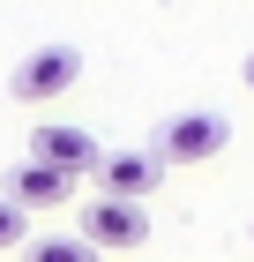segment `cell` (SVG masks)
Listing matches in <instances>:
<instances>
[{
  "instance_id": "6da1fadb",
  "label": "cell",
  "mask_w": 254,
  "mask_h": 262,
  "mask_svg": "<svg viewBox=\"0 0 254 262\" xmlns=\"http://www.w3.org/2000/svg\"><path fill=\"white\" fill-rule=\"evenodd\" d=\"M82 82V53L75 45H38V53H22V68L8 75V98L15 105H53V98H67Z\"/></svg>"
},
{
  "instance_id": "7a4b0ae2",
  "label": "cell",
  "mask_w": 254,
  "mask_h": 262,
  "mask_svg": "<svg viewBox=\"0 0 254 262\" xmlns=\"http://www.w3.org/2000/svg\"><path fill=\"white\" fill-rule=\"evenodd\" d=\"M224 142H232V120L224 113H172L150 150L165 165H210V158H224Z\"/></svg>"
},
{
  "instance_id": "3957f363",
  "label": "cell",
  "mask_w": 254,
  "mask_h": 262,
  "mask_svg": "<svg viewBox=\"0 0 254 262\" xmlns=\"http://www.w3.org/2000/svg\"><path fill=\"white\" fill-rule=\"evenodd\" d=\"M82 240L90 247H150V210L127 195H90L82 202Z\"/></svg>"
},
{
  "instance_id": "277c9868",
  "label": "cell",
  "mask_w": 254,
  "mask_h": 262,
  "mask_svg": "<svg viewBox=\"0 0 254 262\" xmlns=\"http://www.w3.org/2000/svg\"><path fill=\"white\" fill-rule=\"evenodd\" d=\"M30 158H45V165H60V172H75V180H90V172H105V150L90 127H67V120H45L38 135H30Z\"/></svg>"
},
{
  "instance_id": "5b68a950",
  "label": "cell",
  "mask_w": 254,
  "mask_h": 262,
  "mask_svg": "<svg viewBox=\"0 0 254 262\" xmlns=\"http://www.w3.org/2000/svg\"><path fill=\"white\" fill-rule=\"evenodd\" d=\"M75 187H82L75 172H60V165H45V158H22V165H8L0 195H8V202H22V210H60Z\"/></svg>"
},
{
  "instance_id": "8992f818",
  "label": "cell",
  "mask_w": 254,
  "mask_h": 262,
  "mask_svg": "<svg viewBox=\"0 0 254 262\" xmlns=\"http://www.w3.org/2000/svg\"><path fill=\"white\" fill-rule=\"evenodd\" d=\"M150 187H165V158H157V150H112V158H105V172H98V195L142 202Z\"/></svg>"
},
{
  "instance_id": "52a82bcc",
  "label": "cell",
  "mask_w": 254,
  "mask_h": 262,
  "mask_svg": "<svg viewBox=\"0 0 254 262\" xmlns=\"http://www.w3.org/2000/svg\"><path fill=\"white\" fill-rule=\"evenodd\" d=\"M22 262H105V247H90L82 232H38L22 247Z\"/></svg>"
},
{
  "instance_id": "ba28073f",
  "label": "cell",
  "mask_w": 254,
  "mask_h": 262,
  "mask_svg": "<svg viewBox=\"0 0 254 262\" xmlns=\"http://www.w3.org/2000/svg\"><path fill=\"white\" fill-rule=\"evenodd\" d=\"M30 240H38V232H30V210L0 195V247H30Z\"/></svg>"
},
{
  "instance_id": "9c48e42d",
  "label": "cell",
  "mask_w": 254,
  "mask_h": 262,
  "mask_svg": "<svg viewBox=\"0 0 254 262\" xmlns=\"http://www.w3.org/2000/svg\"><path fill=\"white\" fill-rule=\"evenodd\" d=\"M247 90H254V53H247Z\"/></svg>"
}]
</instances>
